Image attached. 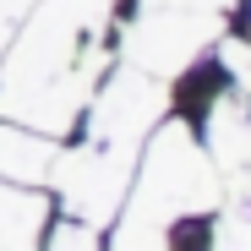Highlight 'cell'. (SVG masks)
<instances>
[{"label": "cell", "mask_w": 251, "mask_h": 251, "mask_svg": "<svg viewBox=\"0 0 251 251\" xmlns=\"http://www.w3.org/2000/svg\"><path fill=\"white\" fill-rule=\"evenodd\" d=\"M115 60V0H38L0 55V120L71 137Z\"/></svg>", "instance_id": "obj_1"}, {"label": "cell", "mask_w": 251, "mask_h": 251, "mask_svg": "<svg viewBox=\"0 0 251 251\" xmlns=\"http://www.w3.org/2000/svg\"><path fill=\"white\" fill-rule=\"evenodd\" d=\"M219 202H224V175L207 158L202 137L191 131V120L164 115L137 153L126 213H142L153 224H186V219L213 213Z\"/></svg>", "instance_id": "obj_2"}, {"label": "cell", "mask_w": 251, "mask_h": 251, "mask_svg": "<svg viewBox=\"0 0 251 251\" xmlns=\"http://www.w3.org/2000/svg\"><path fill=\"white\" fill-rule=\"evenodd\" d=\"M224 17L219 11H186V6H137V17L115 33V60L137 66L148 76L175 82L207 50L219 44Z\"/></svg>", "instance_id": "obj_3"}, {"label": "cell", "mask_w": 251, "mask_h": 251, "mask_svg": "<svg viewBox=\"0 0 251 251\" xmlns=\"http://www.w3.org/2000/svg\"><path fill=\"white\" fill-rule=\"evenodd\" d=\"M131 170H137V153H120V148H99V142H71L55 153L50 164V180L66 219L88 224V229H109L126 207V191H131Z\"/></svg>", "instance_id": "obj_4"}, {"label": "cell", "mask_w": 251, "mask_h": 251, "mask_svg": "<svg viewBox=\"0 0 251 251\" xmlns=\"http://www.w3.org/2000/svg\"><path fill=\"white\" fill-rule=\"evenodd\" d=\"M175 93L164 76H148L137 66H115L104 71V82L93 88L88 109H82V120H88V142L99 148H120V153H142V142L153 137V126L170 115Z\"/></svg>", "instance_id": "obj_5"}, {"label": "cell", "mask_w": 251, "mask_h": 251, "mask_svg": "<svg viewBox=\"0 0 251 251\" xmlns=\"http://www.w3.org/2000/svg\"><path fill=\"white\" fill-rule=\"evenodd\" d=\"M202 148L207 158L219 164V175L235 180L246 164H251V99H240L235 88L219 93L202 115Z\"/></svg>", "instance_id": "obj_6"}, {"label": "cell", "mask_w": 251, "mask_h": 251, "mask_svg": "<svg viewBox=\"0 0 251 251\" xmlns=\"http://www.w3.org/2000/svg\"><path fill=\"white\" fill-rule=\"evenodd\" d=\"M50 235V197L38 186L0 180V251H44Z\"/></svg>", "instance_id": "obj_7"}, {"label": "cell", "mask_w": 251, "mask_h": 251, "mask_svg": "<svg viewBox=\"0 0 251 251\" xmlns=\"http://www.w3.org/2000/svg\"><path fill=\"white\" fill-rule=\"evenodd\" d=\"M55 153H60V137H44V131L17 126V120H0V180H11V186H44Z\"/></svg>", "instance_id": "obj_8"}, {"label": "cell", "mask_w": 251, "mask_h": 251, "mask_svg": "<svg viewBox=\"0 0 251 251\" xmlns=\"http://www.w3.org/2000/svg\"><path fill=\"white\" fill-rule=\"evenodd\" d=\"M99 251H180V240H175V224H153L120 207V219L109 224V246L99 240Z\"/></svg>", "instance_id": "obj_9"}, {"label": "cell", "mask_w": 251, "mask_h": 251, "mask_svg": "<svg viewBox=\"0 0 251 251\" xmlns=\"http://www.w3.org/2000/svg\"><path fill=\"white\" fill-rule=\"evenodd\" d=\"M207 55H213L219 60V71L229 76V88L240 93V99H251V38H240V33H219V44L213 50H207Z\"/></svg>", "instance_id": "obj_10"}, {"label": "cell", "mask_w": 251, "mask_h": 251, "mask_svg": "<svg viewBox=\"0 0 251 251\" xmlns=\"http://www.w3.org/2000/svg\"><path fill=\"white\" fill-rule=\"evenodd\" d=\"M99 229H88V224H76V219H66L60 229H50L44 235V251H99Z\"/></svg>", "instance_id": "obj_11"}, {"label": "cell", "mask_w": 251, "mask_h": 251, "mask_svg": "<svg viewBox=\"0 0 251 251\" xmlns=\"http://www.w3.org/2000/svg\"><path fill=\"white\" fill-rule=\"evenodd\" d=\"M38 6V0H0V55H6V44H11V33H17V22L27 17Z\"/></svg>", "instance_id": "obj_12"}]
</instances>
